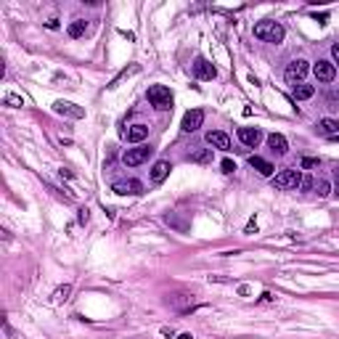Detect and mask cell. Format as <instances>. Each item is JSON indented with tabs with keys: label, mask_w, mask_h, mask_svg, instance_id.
Masks as SVG:
<instances>
[{
	"label": "cell",
	"mask_w": 339,
	"mask_h": 339,
	"mask_svg": "<svg viewBox=\"0 0 339 339\" xmlns=\"http://www.w3.org/2000/svg\"><path fill=\"white\" fill-rule=\"evenodd\" d=\"M283 27L276 24V21H260V24H254V37L257 40H265V43H281L283 40Z\"/></svg>",
	"instance_id": "cell-1"
},
{
	"label": "cell",
	"mask_w": 339,
	"mask_h": 339,
	"mask_svg": "<svg viewBox=\"0 0 339 339\" xmlns=\"http://www.w3.org/2000/svg\"><path fill=\"white\" fill-rule=\"evenodd\" d=\"M146 98H149V104L159 112L172 106V93H170V88H165V85H151V88L146 90Z\"/></svg>",
	"instance_id": "cell-2"
},
{
	"label": "cell",
	"mask_w": 339,
	"mask_h": 339,
	"mask_svg": "<svg viewBox=\"0 0 339 339\" xmlns=\"http://www.w3.org/2000/svg\"><path fill=\"white\" fill-rule=\"evenodd\" d=\"M310 72V64H307L305 58H294L291 64L286 66V72H283V77H286V82H302L305 80V74Z\"/></svg>",
	"instance_id": "cell-3"
},
{
	"label": "cell",
	"mask_w": 339,
	"mask_h": 339,
	"mask_svg": "<svg viewBox=\"0 0 339 339\" xmlns=\"http://www.w3.org/2000/svg\"><path fill=\"white\" fill-rule=\"evenodd\" d=\"M151 154H154L151 146H135V149H127V151H125L122 162H125L127 167H138V165H143V162L149 159Z\"/></svg>",
	"instance_id": "cell-4"
},
{
	"label": "cell",
	"mask_w": 339,
	"mask_h": 339,
	"mask_svg": "<svg viewBox=\"0 0 339 339\" xmlns=\"http://www.w3.org/2000/svg\"><path fill=\"white\" fill-rule=\"evenodd\" d=\"M299 180H302V175H299L297 170H283V172H279L273 178V186L279 191H289V188H297Z\"/></svg>",
	"instance_id": "cell-5"
},
{
	"label": "cell",
	"mask_w": 339,
	"mask_h": 339,
	"mask_svg": "<svg viewBox=\"0 0 339 339\" xmlns=\"http://www.w3.org/2000/svg\"><path fill=\"white\" fill-rule=\"evenodd\" d=\"M53 112L56 114H64V117H72V119H82L85 117V109L77 104H69V101H56L53 104Z\"/></svg>",
	"instance_id": "cell-6"
},
{
	"label": "cell",
	"mask_w": 339,
	"mask_h": 339,
	"mask_svg": "<svg viewBox=\"0 0 339 339\" xmlns=\"http://www.w3.org/2000/svg\"><path fill=\"white\" fill-rule=\"evenodd\" d=\"M202 122H204V112L202 109H191L186 112V117H183V133H194V130L202 127Z\"/></svg>",
	"instance_id": "cell-7"
},
{
	"label": "cell",
	"mask_w": 339,
	"mask_h": 339,
	"mask_svg": "<svg viewBox=\"0 0 339 339\" xmlns=\"http://www.w3.org/2000/svg\"><path fill=\"white\" fill-rule=\"evenodd\" d=\"M313 74L318 82H331L337 77V69H334V64H329V61H318V64L313 66Z\"/></svg>",
	"instance_id": "cell-8"
},
{
	"label": "cell",
	"mask_w": 339,
	"mask_h": 339,
	"mask_svg": "<svg viewBox=\"0 0 339 339\" xmlns=\"http://www.w3.org/2000/svg\"><path fill=\"white\" fill-rule=\"evenodd\" d=\"M238 141L244 146H249V149H254V146L263 141V133L257 127H238Z\"/></svg>",
	"instance_id": "cell-9"
},
{
	"label": "cell",
	"mask_w": 339,
	"mask_h": 339,
	"mask_svg": "<svg viewBox=\"0 0 339 339\" xmlns=\"http://www.w3.org/2000/svg\"><path fill=\"white\" fill-rule=\"evenodd\" d=\"M194 74L199 77V80H215L218 69H215L207 58H196V64H194Z\"/></svg>",
	"instance_id": "cell-10"
},
{
	"label": "cell",
	"mask_w": 339,
	"mask_h": 339,
	"mask_svg": "<svg viewBox=\"0 0 339 339\" xmlns=\"http://www.w3.org/2000/svg\"><path fill=\"white\" fill-rule=\"evenodd\" d=\"M207 143L215 146V149H220V151L230 149V138L226 133H220V130H210V133H207Z\"/></svg>",
	"instance_id": "cell-11"
},
{
	"label": "cell",
	"mask_w": 339,
	"mask_h": 339,
	"mask_svg": "<svg viewBox=\"0 0 339 339\" xmlns=\"http://www.w3.org/2000/svg\"><path fill=\"white\" fill-rule=\"evenodd\" d=\"M146 135H149V127L141 125V122H138V125H130V130H125V133H122V138H125V141H130V143H141Z\"/></svg>",
	"instance_id": "cell-12"
},
{
	"label": "cell",
	"mask_w": 339,
	"mask_h": 339,
	"mask_svg": "<svg viewBox=\"0 0 339 339\" xmlns=\"http://www.w3.org/2000/svg\"><path fill=\"white\" fill-rule=\"evenodd\" d=\"M170 170H172V165H170L167 159H159L157 165H154V170H151V180L154 183H165L167 175H170Z\"/></svg>",
	"instance_id": "cell-13"
},
{
	"label": "cell",
	"mask_w": 339,
	"mask_h": 339,
	"mask_svg": "<svg viewBox=\"0 0 339 339\" xmlns=\"http://www.w3.org/2000/svg\"><path fill=\"white\" fill-rule=\"evenodd\" d=\"M112 191H114V194H119V196H125V194H141L143 186L138 180H127V183L119 180V183H114V186H112Z\"/></svg>",
	"instance_id": "cell-14"
},
{
	"label": "cell",
	"mask_w": 339,
	"mask_h": 339,
	"mask_svg": "<svg viewBox=\"0 0 339 339\" xmlns=\"http://www.w3.org/2000/svg\"><path fill=\"white\" fill-rule=\"evenodd\" d=\"M268 146H271V151H276V154H286L289 151V143H286V138H283L281 133L268 135Z\"/></svg>",
	"instance_id": "cell-15"
},
{
	"label": "cell",
	"mask_w": 339,
	"mask_h": 339,
	"mask_svg": "<svg viewBox=\"0 0 339 339\" xmlns=\"http://www.w3.org/2000/svg\"><path fill=\"white\" fill-rule=\"evenodd\" d=\"M249 165L254 167V170H257V172L260 175H273V165H271V162H268V159H263V157H249Z\"/></svg>",
	"instance_id": "cell-16"
},
{
	"label": "cell",
	"mask_w": 339,
	"mask_h": 339,
	"mask_svg": "<svg viewBox=\"0 0 339 339\" xmlns=\"http://www.w3.org/2000/svg\"><path fill=\"white\" fill-rule=\"evenodd\" d=\"M318 133H323V135H339V122L337 119H321L318 122Z\"/></svg>",
	"instance_id": "cell-17"
},
{
	"label": "cell",
	"mask_w": 339,
	"mask_h": 339,
	"mask_svg": "<svg viewBox=\"0 0 339 339\" xmlns=\"http://www.w3.org/2000/svg\"><path fill=\"white\" fill-rule=\"evenodd\" d=\"M313 96H315L313 85H305V82L294 85V98H297V101H307V98H313Z\"/></svg>",
	"instance_id": "cell-18"
},
{
	"label": "cell",
	"mask_w": 339,
	"mask_h": 339,
	"mask_svg": "<svg viewBox=\"0 0 339 339\" xmlns=\"http://www.w3.org/2000/svg\"><path fill=\"white\" fill-rule=\"evenodd\" d=\"M82 35H85V21L82 19L72 21V24H69V37H82Z\"/></svg>",
	"instance_id": "cell-19"
},
{
	"label": "cell",
	"mask_w": 339,
	"mask_h": 339,
	"mask_svg": "<svg viewBox=\"0 0 339 339\" xmlns=\"http://www.w3.org/2000/svg\"><path fill=\"white\" fill-rule=\"evenodd\" d=\"M69 294H72V286H69V283H64V286H58L56 291H53V299H56V302H64Z\"/></svg>",
	"instance_id": "cell-20"
},
{
	"label": "cell",
	"mask_w": 339,
	"mask_h": 339,
	"mask_svg": "<svg viewBox=\"0 0 339 339\" xmlns=\"http://www.w3.org/2000/svg\"><path fill=\"white\" fill-rule=\"evenodd\" d=\"M191 162H212V149H204V151L191 154Z\"/></svg>",
	"instance_id": "cell-21"
},
{
	"label": "cell",
	"mask_w": 339,
	"mask_h": 339,
	"mask_svg": "<svg viewBox=\"0 0 339 339\" xmlns=\"http://www.w3.org/2000/svg\"><path fill=\"white\" fill-rule=\"evenodd\" d=\"M5 104H8V106H24V98L16 96V93H8V96H5Z\"/></svg>",
	"instance_id": "cell-22"
},
{
	"label": "cell",
	"mask_w": 339,
	"mask_h": 339,
	"mask_svg": "<svg viewBox=\"0 0 339 339\" xmlns=\"http://www.w3.org/2000/svg\"><path fill=\"white\" fill-rule=\"evenodd\" d=\"M313 186H315V183H313V178H310V175H305V178L299 180V188H302V191H310Z\"/></svg>",
	"instance_id": "cell-23"
},
{
	"label": "cell",
	"mask_w": 339,
	"mask_h": 339,
	"mask_svg": "<svg viewBox=\"0 0 339 339\" xmlns=\"http://www.w3.org/2000/svg\"><path fill=\"white\" fill-rule=\"evenodd\" d=\"M318 194H321V196H329V194H331L329 180H321V183H318Z\"/></svg>",
	"instance_id": "cell-24"
},
{
	"label": "cell",
	"mask_w": 339,
	"mask_h": 339,
	"mask_svg": "<svg viewBox=\"0 0 339 339\" xmlns=\"http://www.w3.org/2000/svg\"><path fill=\"white\" fill-rule=\"evenodd\" d=\"M233 170H236V162H230V159H223V172H233Z\"/></svg>",
	"instance_id": "cell-25"
},
{
	"label": "cell",
	"mask_w": 339,
	"mask_h": 339,
	"mask_svg": "<svg viewBox=\"0 0 339 339\" xmlns=\"http://www.w3.org/2000/svg\"><path fill=\"white\" fill-rule=\"evenodd\" d=\"M299 165H302L305 170H307V167H318V159H313V157H305L302 162H299Z\"/></svg>",
	"instance_id": "cell-26"
},
{
	"label": "cell",
	"mask_w": 339,
	"mask_h": 339,
	"mask_svg": "<svg viewBox=\"0 0 339 339\" xmlns=\"http://www.w3.org/2000/svg\"><path fill=\"white\" fill-rule=\"evenodd\" d=\"M331 56H334V61L339 64V43H334V45H331Z\"/></svg>",
	"instance_id": "cell-27"
},
{
	"label": "cell",
	"mask_w": 339,
	"mask_h": 339,
	"mask_svg": "<svg viewBox=\"0 0 339 339\" xmlns=\"http://www.w3.org/2000/svg\"><path fill=\"white\" fill-rule=\"evenodd\" d=\"M58 172H61V175H64V178H74V172H72V170H66V167H61V170H58Z\"/></svg>",
	"instance_id": "cell-28"
},
{
	"label": "cell",
	"mask_w": 339,
	"mask_h": 339,
	"mask_svg": "<svg viewBox=\"0 0 339 339\" xmlns=\"http://www.w3.org/2000/svg\"><path fill=\"white\" fill-rule=\"evenodd\" d=\"M88 218H90L88 210H80V223H88Z\"/></svg>",
	"instance_id": "cell-29"
},
{
	"label": "cell",
	"mask_w": 339,
	"mask_h": 339,
	"mask_svg": "<svg viewBox=\"0 0 339 339\" xmlns=\"http://www.w3.org/2000/svg\"><path fill=\"white\" fill-rule=\"evenodd\" d=\"M178 339H194V337H191V334H180Z\"/></svg>",
	"instance_id": "cell-30"
},
{
	"label": "cell",
	"mask_w": 339,
	"mask_h": 339,
	"mask_svg": "<svg viewBox=\"0 0 339 339\" xmlns=\"http://www.w3.org/2000/svg\"><path fill=\"white\" fill-rule=\"evenodd\" d=\"M337 194H339V172H337Z\"/></svg>",
	"instance_id": "cell-31"
}]
</instances>
